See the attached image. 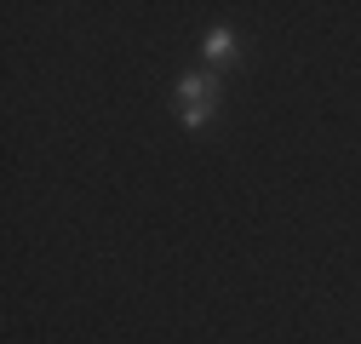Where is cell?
<instances>
[{"instance_id":"1","label":"cell","mask_w":361,"mask_h":344,"mask_svg":"<svg viewBox=\"0 0 361 344\" xmlns=\"http://www.w3.org/2000/svg\"><path fill=\"white\" fill-rule=\"evenodd\" d=\"M172 98H178V121H184V126H207V121L218 115V75H212V69L184 75Z\"/></svg>"},{"instance_id":"2","label":"cell","mask_w":361,"mask_h":344,"mask_svg":"<svg viewBox=\"0 0 361 344\" xmlns=\"http://www.w3.org/2000/svg\"><path fill=\"white\" fill-rule=\"evenodd\" d=\"M201 58H207L212 75H218V69H230V63H235V35H230V29H212V35L201 40Z\"/></svg>"}]
</instances>
